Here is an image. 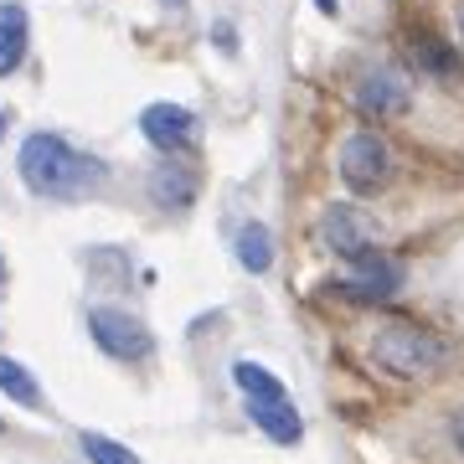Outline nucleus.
Masks as SVG:
<instances>
[{
	"mask_svg": "<svg viewBox=\"0 0 464 464\" xmlns=\"http://www.w3.org/2000/svg\"><path fill=\"white\" fill-rule=\"evenodd\" d=\"M16 166H21V181L47 201H78V197H88V191L103 186L99 160L83 155V150H72L67 140H57V134H32V140L21 145Z\"/></svg>",
	"mask_w": 464,
	"mask_h": 464,
	"instance_id": "f257e3e1",
	"label": "nucleus"
},
{
	"mask_svg": "<svg viewBox=\"0 0 464 464\" xmlns=\"http://www.w3.org/2000/svg\"><path fill=\"white\" fill-rule=\"evenodd\" d=\"M372 362L382 366V372H392V377H433L439 366L449 362V346L439 341V335L418 331V325H382L377 335H372Z\"/></svg>",
	"mask_w": 464,
	"mask_h": 464,
	"instance_id": "f03ea898",
	"label": "nucleus"
},
{
	"mask_svg": "<svg viewBox=\"0 0 464 464\" xmlns=\"http://www.w3.org/2000/svg\"><path fill=\"white\" fill-rule=\"evenodd\" d=\"M88 331H93L103 356H114V362H145L155 351V335L145 331V320L130 315V310H114V304H99L88 315Z\"/></svg>",
	"mask_w": 464,
	"mask_h": 464,
	"instance_id": "7ed1b4c3",
	"label": "nucleus"
},
{
	"mask_svg": "<svg viewBox=\"0 0 464 464\" xmlns=\"http://www.w3.org/2000/svg\"><path fill=\"white\" fill-rule=\"evenodd\" d=\"M392 176V155L382 145L377 134H351L346 145H341V181L356 191V197H372L382 191Z\"/></svg>",
	"mask_w": 464,
	"mask_h": 464,
	"instance_id": "20e7f679",
	"label": "nucleus"
},
{
	"mask_svg": "<svg viewBox=\"0 0 464 464\" xmlns=\"http://www.w3.org/2000/svg\"><path fill=\"white\" fill-rule=\"evenodd\" d=\"M346 299H362V304H382V299H392L402 289V264H392V258H382V253L366 248L362 258H351L346 279L335 284Z\"/></svg>",
	"mask_w": 464,
	"mask_h": 464,
	"instance_id": "39448f33",
	"label": "nucleus"
},
{
	"mask_svg": "<svg viewBox=\"0 0 464 464\" xmlns=\"http://www.w3.org/2000/svg\"><path fill=\"white\" fill-rule=\"evenodd\" d=\"M140 134H145L155 150H186L197 140V114L181 109V103H150L145 114H140Z\"/></svg>",
	"mask_w": 464,
	"mask_h": 464,
	"instance_id": "423d86ee",
	"label": "nucleus"
},
{
	"mask_svg": "<svg viewBox=\"0 0 464 464\" xmlns=\"http://www.w3.org/2000/svg\"><path fill=\"white\" fill-rule=\"evenodd\" d=\"M325 243H331V253H341V258H362V253L372 248V232H366L362 212H356V207H331V212H325Z\"/></svg>",
	"mask_w": 464,
	"mask_h": 464,
	"instance_id": "0eeeda50",
	"label": "nucleus"
},
{
	"mask_svg": "<svg viewBox=\"0 0 464 464\" xmlns=\"http://www.w3.org/2000/svg\"><path fill=\"white\" fill-rule=\"evenodd\" d=\"M248 418L274 439V444H299V433H304V423H299V413L289 408V398H248Z\"/></svg>",
	"mask_w": 464,
	"mask_h": 464,
	"instance_id": "6e6552de",
	"label": "nucleus"
},
{
	"mask_svg": "<svg viewBox=\"0 0 464 464\" xmlns=\"http://www.w3.org/2000/svg\"><path fill=\"white\" fill-rule=\"evenodd\" d=\"M150 197H155V207H166V212H186L191 197H197V181L186 176L181 160H166V166H155V176H150Z\"/></svg>",
	"mask_w": 464,
	"mask_h": 464,
	"instance_id": "1a4fd4ad",
	"label": "nucleus"
},
{
	"mask_svg": "<svg viewBox=\"0 0 464 464\" xmlns=\"http://www.w3.org/2000/svg\"><path fill=\"white\" fill-rule=\"evenodd\" d=\"M356 99H362V109H372V114H402V109H408V83H402L398 72H372V78L356 88Z\"/></svg>",
	"mask_w": 464,
	"mask_h": 464,
	"instance_id": "9d476101",
	"label": "nucleus"
},
{
	"mask_svg": "<svg viewBox=\"0 0 464 464\" xmlns=\"http://www.w3.org/2000/svg\"><path fill=\"white\" fill-rule=\"evenodd\" d=\"M26 57V11L21 5H0V78L16 72Z\"/></svg>",
	"mask_w": 464,
	"mask_h": 464,
	"instance_id": "9b49d317",
	"label": "nucleus"
},
{
	"mask_svg": "<svg viewBox=\"0 0 464 464\" xmlns=\"http://www.w3.org/2000/svg\"><path fill=\"white\" fill-rule=\"evenodd\" d=\"M237 264L248 268V274H268V264H274V232L264 222H248V227L237 232Z\"/></svg>",
	"mask_w": 464,
	"mask_h": 464,
	"instance_id": "f8f14e48",
	"label": "nucleus"
},
{
	"mask_svg": "<svg viewBox=\"0 0 464 464\" xmlns=\"http://www.w3.org/2000/svg\"><path fill=\"white\" fill-rule=\"evenodd\" d=\"M0 392H11V398L26 402V408H42V387H36V377L21 362H11V356H0Z\"/></svg>",
	"mask_w": 464,
	"mask_h": 464,
	"instance_id": "ddd939ff",
	"label": "nucleus"
},
{
	"mask_svg": "<svg viewBox=\"0 0 464 464\" xmlns=\"http://www.w3.org/2000/svg\"><path fill=\"white\" fill-rule=\"evenodd\" d=\"M232 382L248 392V398H284V382L268 372V366H258V362H237L232 366Z\"/></svg>",
	"mask_w": 464,
	"mask_h": 464,
	"instance_id": "4468645a",
	"label": "nucleus"
},
{
	"mask_svg": "<svg viewBox=\"0 0 464 464\" xmlns=\"http://www.w3.org/2000/svg\"><path fill=\"white\" fill-rule=\"evenodd\" d=\"M83 449L93 464H140L124 444H114V439H103V433H83Z\"/></svg>",
	"mask_w": 464,
	"mask_h": 464,
	"instance_id": "2eb2a0df",
	"label": "nucleus"
},
{
	"mask_svg": "<svg viewBox=\"0 0 464 464\" xmlns=\"http://www.w3.org/2000/svg\"><path fill=\"white\" fill-rule=\"evenodd\" d=\"M418 63H423V67H439V72H449V78L459 72V63H454V57H449L439 42H423V47H418Z\"/></svg>",
	"mask_w": 464,
	"mask_h": 464,
	"instance_id": "dca6fc26",
	"label": "nucleus"
},
{
	"mask_svg": "<svg viewBox=\"0 0 464 464\" xmlns=\"http://www.w3.org/2000/svg\"><path fill=\"white\" fill-rule=\"evenodd\" d=\"M212 42H217L222 52H237V36H232V26H222V21L212 26Z\"/></svg>",
	"mask_w": 464,
	"mask_h": 464,
	"instance_id": "f3484780",
	"label": "nucleus"
},
{
	"mask_svg": "<svg viewBox=\"0 0 464 464\" xmlns=\"http://www.w3.org/2000/svg\"><path fill=\"white\" fill-rule=\"evenodd\" d=\"M454 444L464 449V408H459V413H454Z\"/></svg>",
	"mask_w": 464,
	"mask_h": 464,
	"instance_id": "a211bd4d",
	"label": "nucleus"
},
{
	"mask_svg": "<svg viewBox=\"0 0 464 464\" xmlns=\"http://www.w3.org/2000/svg\"><path fill=\"white\" fill-rule=\"evenodd\" d=\"M181 5H186V0H166V11H181Z\"/></svg>",
	"mask_w": 464,
	"mask_h": 464,
	"instance_id": "6ab92c4d",
	"label": "nucleus"
},
{
	"mask_svg": "<svg viewBox=\"0 0 464 464\" xmlns=\"http://www.w3.org/2000/svg\"><path fill=\"white\" fill-rule=\"evenodd\" d=\"M459 32H464V5H459Z\"/></svg>",
	"mask_w": 464,
	"mask_h": 464,
	"instance_id": "aec40b11",
	"label": "nucleus"
},
{
	"mask_svg": "<svg viewBox=\"0 0 464 464\" xmlns=\"http://www.w3.org/2000/svg\"><path fill=\"white\" fill-rule=\"evenodd\" d=\"M0 140H5V119H0Z\"/></svg>",
	"mask_w": 464,
	"mask_h": 464,
	"instance_id": "412c9836",
	"label": "nucleus"
}]
</instances>
